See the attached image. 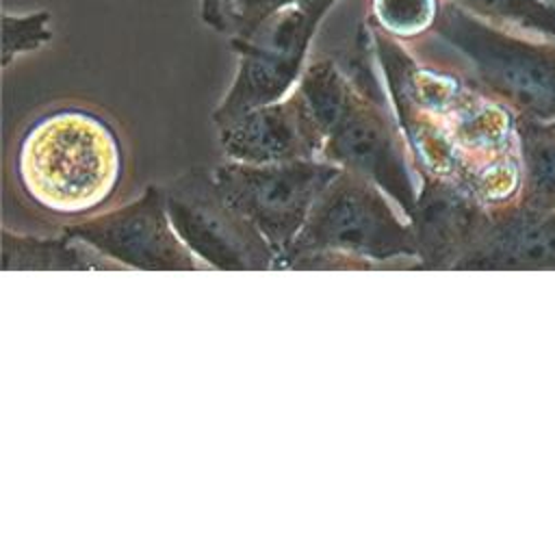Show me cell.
<instances>
[{
    "mask_svg": "<svg viewBox=\"0 0 555 555\" xmlns=\"http://www.w3.org/2000/svg\"><path fill=\"white\" fill-rule=\"evenodd\" d=\"M295 89L323 137V158L375 182L412 217L416 191L405 137L364 63H351L345 72L332 59H317Z\"/></svg>",
    "mask_w": 555,
    "mask_h": 555,
    "instance_id": "obj_1",
    "label": "cell"
},
{
    "mask_svg": "<svg viewBox=\"0 0 555 555\" xmlns=\"http://www.w3.org/2000/svg\"><path fill=\"white\" fill-rule=\"evenodd\" d=\"M124 169L115 128L98 113L61 106L39 115L22 134L15 176L41 210L85 217L104 206Z\"/></svg>",
    "mask_w": 555,
    "mask_h": 555,
    "instance_id": "obj_2",
    "label": "cell"
},
{
    "mask_svg": "<svg viewBox=\"0 0 555 555\" xmlns=\"http://www.w3.org/2000/svg\"><path fill=\"white\" fill-rule=\"evenodd\" d=\"M392 202L375 182L343 169L317 199L284 260L295 264L330 254L382 262L416 256L408 212Z\"/></svg>",
    "mask_w": 555,
    "mask_h": 555,
    "instance_id": "obj_3",
    "label": "cell"
},
{
    "mask_svg": "<svg viewBox=\"0 0 555 555\" xmlns=\"http://www.w3.org/2000/svg\"><path fill=\"white\" fill-rule=\"evenodd\" d=\"M340 171L343 167L325 158L264 165L230 160L217 165L212 176L225 199L264 236L278 260H284L317 199Z\"/></svg>",
    "mask_w": 555,
    "mask_h": 555,
    "instance_id": "obj_4",
    "label": "cell"
},
{
    "mask_svg": "<svg viewBox=\"0 0 555 555\" xmlns=\"http://www.w3.org/2000/svg\"><path fill=\"white\" fill-rule=\"evenodd\" d=\"M169 221L204 264L230 271H254L278 264L264 236L225 199L212 171L191 169L165 189Z\"/></svg>",
    "mask_w": 555,
    "mask_h": 555,
    "instance_id": "obj_5",
    "label": "cell"
},
{
    "mask_svg": "<svg viewBox=\"0 0 555 555\" xmlns=\"http://www.w3.org/2000/svg\"><path fill=\"white\" fill-rule=\"evenodd\" d=\"M317 26L288 4L262 20L249 35L230 39L238 59L234 80L212 113L221 128L241 115L286 98L297 87Z\"/></svg>",
    "mask_w": 555,
    "mask_h": 555,
    "instance_id": "obj_6",
    "label": "cell"
},
{
    "mask_svg": "<svg viewBox=\"0 0 555 555\" xmlns=\"http://www.w3.org/2000/svg\"><path fill=\"white\" fill-rule=\"evenodd\" d=\"M67 234L80 238L108 260L147 271L197 269V258L176 234L167 208L165 189L150 186L145 193L111 212L87 217Z\"/></svg>",
    "mask_w": 555,
    "mask_h": 555,
    "instance_id": "obj_7",
    "label": "cell"
},
{
    "mask_svg": "<svg viewBox=\"0 0 555 555\" xmlns=\"http://www.w3.org/2000/svg\"><path fill=\"white\" fill-rule=\"evenodd\" d=\"M219 137L232 160L254 165L317 158L323 150V137L297 89L221 126Z\"/></svg>",
    "mask_w": 555,
    "mask_h": 555,
    "instance_id": "obj_8",
    "label": "cell"
},
{
    "mask_svg": "<svg viewBox=\"0 0 555 555\" xmlns=\"http://www.w3.org/2000/svg\"><path fill=\"white\" fill-rule=\"evenodd\" d=\"M108 258L67 234V238H37L2 232V269L4 271H50V269H113Z\"/></svg>",
    "mask_w": 555,
    "mask_h": 555,
    "instance_id": "obj_9",
    "label": "cell"
},
{
    "mask_svg": "<svg viewBox=\"0 0 555 555\" xmlns=\"http://www.w3.org/2000/svg\"><path fill=\"white\" fill-rule=\"evenodd\" d=\"M468 13L512 30H529L555 39V4L551 0H451Z\"/></svg>",
    "mask_w": 555,
    "mask_h": 555,
    "instance_id": "obj_10",
    "label": "cell"
},
{
    "mask_svg": "<svg viewBox=\"0 0 555 555\" xmlns=\"http://www.w3.org/2000/svg\"><path fill=\"white\" fill-rule=\"evenodd\" d=\"M442 0H371L366 22L395 39H414L431 30Z\"/></svg>",
    "mask_w": 555,
    "mask_h": 555,
    "instance_id": "obj_11",
    "label": "cell"
},
{
    "mask_svg": "<svg viewBox=\"0 0 555 555\" xmlns=\"http://www.w3.org/2000/svg\"><path fill=\"white\" fill-rule=\"evenodd\" d=\"M295 0H199V15L212 30L234 37L249 35L262 20Z\"/></svg>",
    "mask_w": 555,
    "mask_h": 555,
    "instance_id": "obj_12",
    "label": "cell"
},
{
    "mask_svg": "<svg viewBox=\"0 0 555 555\" xmlns=\"http://www.w3.org/2000/svg\"><path fill=\"white\" fill-rule=\"evenodd\" d=\"M52 15L46 9L13 15H2V65L7 67L15 56L24 52H35L52 39L50 28Z\"/></svg>",
    "mask_w": 555,
    "mask_h": 555,
    "instance_id": "obj_13",
    "label": "cell"
},
{
    "mask_svg": "<svg viewBox=\"0 0 555 555\" xmlns=\"http://www.w3.org/2000/svg\"><path fill=\"white\" fill-rule=\"evenodd\" d=\"M338 0H295V4L310 17V22L319 28V24L323 22V17L327 15V11L336 4Z\"/></svg>",
    "mask_w": 555,
    "mask_h": 555,
    "instance_id": "obj_14",
    "label": "cell"
}]
</instances>
